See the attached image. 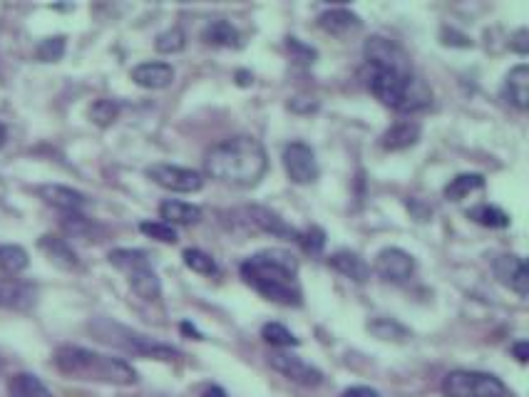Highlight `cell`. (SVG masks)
Wrapping results in <instances>:
<instances>
[{"mask_svg": "<svg viewBox=\"0 0 529 397\" xmlns=\"http://www.w3.org/2000/svg\"><path fill=\"white\" fill-rule=\"evenodd\" d=\"M241 278L266 301L279 303L286 308H299L303 303V291L299 286V261L291 251L284 248H264L249 256L241 264Z\"/></svg>", "mask_w": 529, "mask_h": 397, "instance_id": "1", "label": "cell"}, {"mask_svg": "<svg viewBox=\"0 0 529 397\" xmlns=\"http://www.w3.org/2000/svg\"><path fill=\"white\" fill-rule=\"evenodd\" d=\"M266 169H269V157L264 144L249 134H239L214 144L204 157V171L209 177L237 189L256 187L264 179Z\"/></svg>", "mask_w": 529, "mask_h": 397, "instance_id": "2", "label": "cell"}, {"mask_svg": "<svg viewBox=\"0 0 529 397\" xmlns=\"http://www.w3.org/2000/svg\"><path fill=\"white\" fill-rule=\"evenodd\" d=\"M55 368L73 380H85V382H103V385H117V388H130L137 385V370L122 358L103 355L95 350L80 348V345H63L55 350Z\"/></svg>", "mask_w": 529, "mask_h": 397, "instance_id": "3", "label": "cell"}, {"mask_svg": "<svg viewBox=\"0 0 529 397\" xmlns=\"http://www.w3.org/2000/svg\"><path fill=\"white\" fill-rule=\"evenodd\" d=\"M363 80L370 95L397 112H417L433 102V90L413 73V70H390V67L366 63Z\"/></svg>", "mask_w": 529, "mask_h": 397, "instance_id": "4", "label": "cell"}, {"mask_svg": "<svg viewBox=\"0 0 529 397\" xmlns=\"http://www.w3.org/2000/svg\"><path fill=\"white\" fill-rule=\"evenodd\" d=\"M90 333L97 343L103 345H110L114 350H122L127 355H137V358H150V360H170L180 358V350L171 348L167 343H160L144 335V333H137L132 328H127L122 323L110 321V318H95L90 323Z\"/></svg>", "mask_w": 529, "mask_h": 397, "instance_id": "5", "label": "cell"}, {"mask_svg": "<svg viewBox=\"0 0 529 397\" xmlns=\"http://www.w3.org/2000/svg\"><path fill=\"white\" fill-rule=\"evenodd\" d=\"M110 264L127 276V284L142 301H160L162 284L157 271L152 268L150 256L140 248H114L110 251Z\"/></svg>", "mask_w": 529, "mask_h": 397, "instance_id": "6", "label": "cell"}, {"mask_svg": "<svg viewBox=\"0 0 529 397\" xmlns=\"http://www.w3.org/2000/svg\"><path fill=\"white\" fill-rule=\"evenodd\" d=\"M445 397H512L507 385L492 373L480 370H453L443 380Z\"/></svg>", "mask_w": 529, "mask_h": 397, "instance_id": "7", "label": "cell"}, {"mask_svg": "<svg viewBox=\"0 0 529 397\" xmlns=\"http://www.w3.org/2000/svg\"><path fill=\"white\" fill-rule=\"evenodd\" d=\"M147 177L154 184H160L162 189L174 191V194H194L204 187V177L187 167L177 164H152L147 167Z\"/></svg>", "mask_w": 529, "mask_h": 397, "instance_id": "8", "label": "cell"}, {"mask_svg": "<svg viewBox=\"0 0 529 397\" xmlns=\"http://www.w3.org/2000/svg\"><path fill=\"white\" fill-rule=\"evenodd\" d=\"M281 161H284V169L289 174V179L293 184H313L318 179V160H316V151L303 142H291L284 147V154H281Z\"/></svg>", "mask_w": 529, "mask_h": 397, "instance_id": "9", "label": "cell"}, {"mask_svg": "<svg viewBox=\"0 0 529 397\" xmlns=\"http://www.w3.org/2000/svg\"><path fill=\"white\" fill-rule=\"evenodd\" d=\"M269 365L281 373L286 380H291L296 385H303V388H318L323 382V373L311 363H306L299 355L293 353H274L269 358Z\"/></svg>", "mask_w": 529, "mask_h": 397, "instance_id": "10", "label": "cell"}, {"mask_svg": "<svg viewBox=\"0 0 529 397\" xmlns=\"http://www.w3.org/2000/svg\"><path fill=\"white\" fill-rule=\"evenodd\" d=\"M492 271L497 276V281L502 286H507L510 291L527 298L529 295V274H527V261L517 254H502L495 258Z\"/></svg>", "mask_w": 529, "mask_h": 397, "instance_id": "11", "label": "cell"}, {"mask_svg": "<svg viewBox=\"0 0 529 397\" xmlns=\"http://www.w3.org/2000/svg\"><path fill=\"white\" fill-rule=\"evenodd\" d=\"M376 274L383 278V281H390V284H403L410 276L416 274V258L403 251V248H383L378 256H376Z\"/></svg>", "mask_w": 529, "mask_h": 397, "instance_id": "12", "label": "cell"}, {"mask_svg": "<svg viewBox=\"0 0 529 397\" xmlns=\"http://www.w3.org/2000/svg\"><path fill=\"white\" fill-rule=\"evenodd\" d=\"M363 55H366V63H370V65L390 67V70H403V73L413 70V65H410V57H407L406 50L400 48L397 43H393V40L380 38V35H376V38H370L368 43H366Z\"/></svg>", "mask_w": 529, "mask_h": 397, "instance_id": "13", "label": "cell"}, {"mask_svg": "<svg viewBox=\"0 0 529 397\" xmlns=\"http://www.w3.org/2000/svg\"><path fill=\"white\" fill-rule=\"evenodd\" d=\"M38 197L45 204H50V207H55L57 211H63V214L83 211L90 204V198L83 191L70 189V187H63V184H43V187H38Z\"/></svg>", "mask_w": 529, "mask_h": 397, "instance_id": "14", "label": "cell"}, {"mask_svg": "<svg viewBox=\"0 0 529 397\" xmlns=\"http://www.w3.org/2000/svg\"><path fill=\"white\" fill-rule=\"evenodd\" d=\"M246 221H249V224H251L254 228H259V231H264V234L299 241V231H296L293 227H289L284 218L279 217L276 211H271V208L249 207L246 208Z\"/></svg>", "mask_w": 529, "mask_h": 397, "instance_id": "15", "label": "cell"}, {"mask_svg": "<svg viewBox=\"0 0 529 397\" xmlns=\"http://www.w3.org/2000/svg\"><path fill=\"white\" fill-rule=\"evenodd\" d=\"M420 134H423V127L416 120H400L383 132L380 147L386 151H406L420 142Z\"/></svg>", "mask_w": 529, "mask_h": 397, "instance_id": "16", "label": "cell"}, {"mask_svg": "<svg viewBox=\"0 0 529 397\" xmlns=\"http://www.w3.org/2000/svg\"><path fill=\"white\" fill-rule=\"evenodd\" d=\"M38 248L45 254L50 264L57 266L60 271H75L80 266V258H77L75 248L67 244L65 238L55 237V234H45V237L38 238Z\"/></svg>", "mask_w": 529, "mask_h": 397, "instance_id": "17", "label": "cell"}, {"mask_svg": "<svg viewBox=\"0 0 529 397\" xmlns=\"http://www.w3.org/2000/svg\"><path fill=\"white\" fill-rule=\"evenodd\" d=\"M363 25V20L360 15H356L353 10L348 8H331V10H323L321 15H318V28L323 33H328V35H336V38H343V35H348V33H356Z\"/></svg>", "mask_w": 529, "mask_h": 397, "instance_id": "18", "label": "cell"}, {"mask_svg": "<svg viewBox=\"0 0 529 397\" xmlns=\"http://www.w3.org/2000/svg\"><path fill=\"white\" fill-rule=\"evenodd\" d=\"M134 85L144 87V90H164L171 85L174 80V67L167 63H142L130 73Z\"/></svg>", "mask_w": 529, "mask_h": 397, "instance_id": "19", "label": "cell"}, {"mask_svg": "<svg viewBox=\"0 0 529 397\" xmlns=\"http://www.w3.org/2000/svg\"><path fill=\"white\" fill-rule=\"evenodd\" d=\"M160 217L170 227H194L201 221V208L197 204L180 201V198H167V201H162Z\"/></svg>", "mask_w": 529, "mask_h": 397, "instance_id": "20", "label": "cell"}, {"mask_svg": "<svg viewBox=\"0 0 529 397\" xmlns=\"http://www.w3.org/2000/svg\"><path fill=\"white\" fill-rule=\"evenodd\" d=\"M505 97L507 102H512L520 112H524L529 107V67L522 65L512 67L510 75L505 77Z\"/></svg>", "mask_w": 529, "mask_h": 397, "instance_id": "21", "label": "cell"}, {"mask_svg": "<svg viewBox=\"0 0 529 397\" xmlns=\"http://www.w3.org/2000/svg\"><path fill=\"white\" fill-rule=\"evenodd\" d=\"M328 266H331L333 271H338L340 276H346L350 281H356V284H363V281H368L370 278V266L360 258L358 254H353V251H336V254L328 258Z\"/></svg>", "mask_w": 529, "mask_h": 397, "instance_id": "22", "label": "cell"}, {"mask_svg": "<svg viewBox=\"0 0 529 397\" xmlns=\"http://www.w3.org/2000/svg\"><path fill=\"white\" fill-rule=\"evenodd\" d=\"M60 227L65 234H70L73 238H83V241H103V227H97L93 218L83 217V211H70V214H63L60 218Z\"/></svg>", "mask_w": 529, "mask_h": 397, "instance_id": "23", "label": "cell"}, {"mask_svg": "<svg viewBox=\"0 0 529 397\" xmlns=\"http://www.w3.org/2000/svg\"><path fill=\"white\" fill-rule=\"evenodd\" d=\"M201 38L207 45H217V48H241V35L239 30L229 23V20H214L209 23Z\"/></svg>", "mask_w": 529, "mask_h": 397, "instance_id": "24", "label": "cell"}, {"mask_svg": "<svg viewBox=\"0 0 529 397\" xmlns=\"http://www.w3.org/2000/svg\"><path fill=\"white\" fill-rule=\"evenodd\" d=\"M8 397H55L48 385L33 375V373H18L8 380Z\"/></svg>", "mask_w": 529, "mask_h": 397, "instance_id": "25", "label": "cell"}, {"mask_svg": "<svg viewBox=\"0 0 529 397\" xmlns=\"http://www.w3.org/2000/svg\"><path fill=\"white\" fill-rule=\"evenodd\" d=\"M485 189V177L482 174H457L447 187H445V198L447 201H463L465 197H470L475 191Z\"/></svg>", "mask_w": 529, "mask_h": 397, "instance_id": "26", "label": "cell"}, {"mask_svg": "<svg viewBox=\"0 0 529 397\" xmlns=\"http://www.w3.org/2000/svg\"><path fill=\"white\" fill-rule=\"evenodd\" d=\"M368 331L378 338V341H393V343H406L410 338L403 323H397L396 318H376L368 323Z\"/></svg>", "mask_w": 529, "mask_h": 397, "instance_id": "27", "label": "cell"}, {"mask_svg": "<svg viewBox=\"0 0 529 397\" xmlns=\"http://www.w3.org/2000/svg\"><path fill=\"white\" fill-rule=\"evenodd\" d=\"M30 266V256L23 247H15V244H5L0 247V271H5L10 276L23 274Z\"/></svg>", "mask_w": 529, "mask_h": 397, "instance_id": "28", "label": "cell"}, {"mask_svg": "<svg viewBox=\"0 0 529 397\" xmlns=\"http://www.w3.org/2000/svg\"><path fill=\"white\" fill-rule=\"evenodd\" d=\"M467 218H473L475 224L487 228H507L510 227V217L502 211L500 207H492V204H480L467 211Z\"/></svg>", "mask_w": 529, "mask_h": 397, "instance_id": "29", "label": "cell"}, {"mask_svg": "<svg viewBox=\"0 0 529 397\" xmlns=\"http://www.w3.org/2000/svg\"><path fill=\"white\" fill-rule=\"evenodd\" d=\"M181 258H184V266H187L190 271H194V274H199V276L219 274L217 261H214L207 251H201V248H187V251L181 254Z\"/></svg>", "mask_w": 529, "mask_h": 397, "instance_id": "30", "label": "cell"}, {"mask_svg": "<svg viewBox=\"0 0 529 397\" xmlns=\"http://www.w3.org/2000/svg\"><path fill=\"white\" fill-rule=\"evenodd\" d=\"M87 117L97 127H110L120 117V104L114 102V100H104V97L103 100H95V102L90 104V110H87Z\"/></svg>", "mask_w": 529, "mask_h": 397, "instance_id": "31", "label": "cell"}, {"mask_svg": "<svg viewBox=\"0 0 529 397\" xmlns=\"http://www.w3.org/2000/svg\"><path fill=\"white\" fill-rule=\"evenodd\" d=\"M261 338L274 348H296L299 345V338L281 323H266L261 328Z\"/></svg>", "mask_w": 529, "mask_h": 397, "instance_id": "32", "label": "cell"}, {"mask_svg": "<svg viewBox=\"0 0 529 397\" xmlns=\"http://www.w3.org/2000/svg\"><path fill=\"white\" fill-rule=\"evenodd\" d=\"M154 48H157V53H162V55L181 53V50L187 48V33L181 28L164 30V33L157 35V40H154Z\"/></svg>", "mask_w": 529, "mask_h": 397, "instance_id": "33", "label": "cell"}, {"mask_svg": "<svg viewBox=\"0 0 529 397\" xmlns=\"http://www.w3.org/2000/svg\"><path fill=\"white\" fill-rule=\"evenodd\" d=\"M65 35H55V38H45L35 50V57H38L40 63H57V60H63L65 55Z\"/></svg>", "mask_w": 529, "mask_h": 397, "instance_id": "34", "label": "cell"}, {"mask_svg": "<svg viewBox=\"0 0 529 397\" xmlns=\"http://www.w3.org/2000/svg\"><path fill=\"white\" fill-rule=\"evenodd\" d=\"M140 231L144 237L154 238V241H162V244H177V228L164 224V221H142L140 224Z\"/></svg>", "mask_w": 529, "mask_h": 397, "instance_id": "35", "label": "cell"}, {"mask_svg": "<svg viewBox=\"0 0 529 397\" xmlns=\"http://www.w3.org/2000/svg\"><path fill=\"white\" fill-rule=\"evenodd\" d=\"M299 244H301V248L306 251V254L311 256H321L323 254V247H326V231L318 227H311L306 228V231H299Z\"/></svg>", "mask_w": 529, "mask_h": 397, "instance_id": "36", "label": "cell"}, {"mask_svg": "<svg viewBox=\"0 0 529 397\" xmlns=\"http://www.w3.org/2000/svg\"><path fill=\"white\" fill-rule=\"evenodd\" d=\"M286 45H289V50H291L293 55L299 57L301 63H313V57H316V50L309 48V45H303L301 40L286 38Z\"/></svg>", "mask_w": 529, "mask_h": 397, "instance_id": "37", "label": "cell"}, {"mask_svg": "<svg viewBox=\"0 0 529 397\" xmlns=\"http://www.w3.org/2000/svg\"><path fill=\"white\" fill-rule=\"evenodd\" d=\"M527 38H529V33H527V28H520L514 35L510 38V48L514 50V53H520V55H527L529 53V43H527Z\"/></svg>", "mask_w": 529, "mask_h": 397, "instance_id": "38", "label": "cell"}, {"mask_svg": "<svg viewBox=\"0 0 529 397\" xmlns=\"http://www.w3.org/2000/svg\"><path fill=\"white\" fill-rule=\"evenodd\" d=\"M340 397H380V392L373 388H366V385H356V388L343 390Z\"/></svg>", "mask_w": 529, "mask_h": 397, "instance_id": "39", "label": "cell"}, {"mask_svg": "<svg viewBox=\"0 0 529 397\" xmlns=\"http://www.w3.org/2000/svg\"><path fill=\"white\" fill-rule=\"evenodd\" d=\"M512 353H514V358L520 360L522 365H524V363H527V358H529V343L527 341L514 343V345H512Z\"/></svg>", "mask_w": 529, "mask_h": 397, "instance_id": "40", "label": "cell"}, {"mask_svg": "<svg viewBox=\"0 0 529 397\" xmlns=\"http://www.w3.org/2000/svg\"><path fill=\"white\" fill-rule=\"evenodd\" d=\"M181 331H184V333H191V335H194V338H197V341H201V335H199L197 328H194V325H191V323H181Z\"/></svg>", "mask_w": 529, "mask_h": 397, "instance_id": "41", "label": "cell"}, {"mask_svg": "<svg viewBox=\"0 0 529 397\" xmlns=\"http://www.w3.org/2000/svg\"><path fill=\"white\" fill-rule=\"evenodd\" d=\"M204 397H227L221 388H207L204 390Z\"/></svg>", "mask_w": 529, "mask_h": 397, "instance_id": "42", "label": "cell"}, {"mask_svg": "<svg viewBox=\"0 0 529 397\" xmlns=\"http://www.w3.org/2000/svg\"><path fill=\"white\" fill-rule=\"evenodd\" d=\"M8 142V130H5V124L0 122V147Z\"/></svg>", "mask_w": 529, "mask_h": 397, "instance_id": "43", "label": "cell"}]
</instances>
